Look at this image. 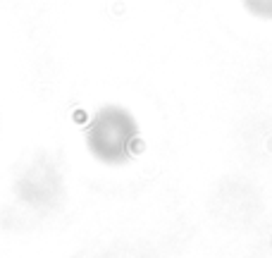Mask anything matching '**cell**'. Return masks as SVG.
Listing matches in <instances>:
<instances>
[{"label": "cell", "mask_w": 272, "mask_h": 258, "mask_svg": "<svg viewBox=\"0 0 272 258\" xmlns=\"http://www.w3.org/2000/svg\"><path fill=\"white\" fill-rule=\"evenodd\" d=\"M86 149L105 165H124L141 149L136 117L122 105H103L86 125Z\"/></svg>", "instance_id": "1"}, {"label": "cell", "mask_w": 272, "mask_h": 258, "mask_svg": "<svg viewBox=\"0 0 272 258\" xmlns=\"http://www.w3.org/2000/svg\"><path fill=\"white\" fill-rule=\"evenodd\" d=\"M241 5H244L248 15L255 17V19L272 22V0H241Z\"/></svg>", "instance_id": "3"}, {"label": "cell", "mask_w": 272, "mask_h": 258, "mask_svg": "<svg viewBox=\"0 0 272 258\" xmlns=\"http://www.w3.org/2000/svg\"><path fill=\"white\" fill-rule=\"evenodd\" d=\"M17 194L36 208H51L55 206V201L62 196V177L51 163H31V167L26 170L22 179L17 182Z\"/></svg>", "instance_id": "2"}]
</instances>
